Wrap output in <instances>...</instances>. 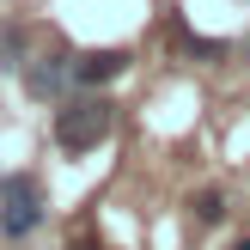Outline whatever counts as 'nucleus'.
Masks as SVG:
<instances>
[{
    "mask_svg": "<svg viewBox=\"0 0 250 250\" xmlns=\"http://www.w3.org/2000/svg\"><path fill=\"white\" fill-rule=\"evenodd\" d=\"M110 128H116V104H110L104 92H67L61 110H55V146L67 159L98 153V146L110 141Z\"/></svg>",
    "mask_w": 250,
    "mask_h": 250,
    "instance_id": "obj_1",
    "label": "nucleus"
},
{
    "mask_svg": "<svg viewBox=\"0 0 250 250\" xmlns=\"http://www.w3.org/2000/svg\"><path fill=\"white\" fill-rule=\"evenodd\" d=\"M43 183L37 177H0V232H6L12 244L31 238L37 226H43Z\"/></svg>",
    "mask_w": 250,
    "mask_h": 250,
    "instance_id": "obj_2",
    "label": "nucleus"
},
{
    "mask_svg": "<svg viewBox=\"0 0 250 250\" xmlns=\"http://www.w3.org/2000/svg\"><path fill=\"white\" fill-rule=\"evenodd\" d=\"M24 80V98H37V104H61V98L73 92V55L67 49H49L43 61H31V67L19 73Z\"/></svg>",
    "mask_w": 250,
    "mask_h": 250,
    "instance_id": "obj_3",
    "label": "nucleus"
},
{
    "mask_svg": "<svg viewBox=\"0 0 250 250\" xmlns=\"http://www.w3.org/2000/svg\"><path fill=\"white\" fill-rule=\"evenodd\" d=\"M128 67H134L128 49H85V55H73V92H104Z\"/></svg>",
    "mask_w": 250,
    "mask_h": 250,
    "instance_id": "obj_4",
    "label": "nucleus"
},
{
    "mask_svg": "<svg viewBox=\"0 0 250 250\" xmlns=\"http://www.w3.org/2000/svg\"><path fill=\"white\" fill-rule=\"evenodd\" d=\"M165 37H171V43H177L189 61H226V43H220V37H195L183 19H171V31H165Z\"/></svg>",
    "mask_w": 250,
    "mask_h": 250,
    "instance_id": "obj_5",
    "label": "nucleus"
},
{
    "mask_svg": "<svg viewBox=\"0 0 250 250\" xmlns=\"http://www.w3.org/2000/svg\"><path fill=\"white\" fill-rule=\"evenodd\" d=\"M24 49H31L24 24H0V73H24Z\"/></svg>",
    "mask_w": 250,
    "mask_h": 250,
    "instance_id": "obj_6",
    "label": "nucleus"
},
{
    "mask_svg": "<svg viewBox=\"0 0 250 250\" xmlns=\"http://www.w3.org/2000/svg\"><path fill=\"white\" fill-rule=\"evenodd\" d=\"M195 220H202V226L226 220V195H220V189H202V195H195Z\"/></svg>",
    "mask_w": 250,
    "mask_h": 250,
    "instance_id": "obj_7",
    "label": "nucleus"
},
{
    "mask_svg": "<svg viewBox=\"0 0 250 250\" xmlns=\"http://www.w3.org/2000/svg\"><path fill=\"white\" fill-rule=\"evenodd\" d=\"M232 250H250V238H238V244H232Z\"/></svg>",
    "mask_w": 250,
    "mask_h": 250,
    "instance_id": "obj_8",
    "label": "nucleus"
}]
</instances>
